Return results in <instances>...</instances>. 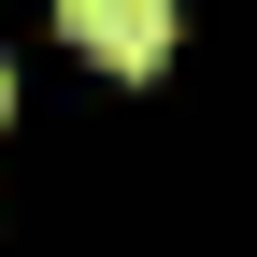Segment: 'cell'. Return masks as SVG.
Here are the masks:
<instances>
[{"instance_id": "obj_2", "label": "cell", "mask_w": 257, "mask_h": 257, "mask_svg": "<svg viewBox=\"0 0 257 257\" xmlns=\"http://www.w3.org/2000/svg\"><path fill=\"white\" fill-rule=\"evenodd\" d=\"M0 114H15V72H0Z\"/></svg>"}, {"instance_id": "obj_1", "label": "cell", "mask_w": 257, "mask_h": 257, "mask_svg": "<svg viewBox=\"0 0 257 257\" xmlns=\"http://www.w3.org/2000/svg\"><path fill=\"white\" fill-rule=\"evenodd\" d=\"M72 29L86 57H114V72H157V57H172V15H157V0H72Z\"/></svg>"}]
</instances>
